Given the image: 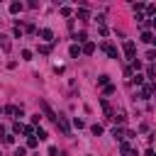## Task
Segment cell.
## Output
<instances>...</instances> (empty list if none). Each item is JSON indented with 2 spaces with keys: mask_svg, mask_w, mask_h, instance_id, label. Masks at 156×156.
Wrapping results in <instances>:
<instances>
[{
  "mask_svg": "<svg viewBox=\"0 0 156 156\" xmlns=\"http://www.w3.org/2000/svg\"><path fill=\"white\" fill-rule=\"evenodd\" d=\"M134 49H136V44H134L132 39H127V41H124V54H127V58H132V61H134Z\"/></svg>",
  "mask_w": 156,
  "mask_h": 156,
  "instance_id": "6da1fadb",
  "label": "cell"
},
{
  "mask_svg": "<svg viewBox=\"0 0 156 156\" xmlns=\"http://www.w3.org/2000/svg\"><path fill=\"white\" fill-rule=\"evenodd\" d=\"M39 34H41V39H44V41H54V32H51L49 27H44Z\"/></svg>",
  "mask_w": 156,
  "mask_h": 156,
  "instance_id": "7a4b0ae2",
  "label": "cell"
},
{
  "mask_svg": "<svg viewBox=\"0 0 156 156\" xmlns=\"http://www.w3.org/2000/svg\"><path fill=\"white\" fill-rule=\"evenodd\" d=\"M141 41H146V44H156V37H154L151 32H141Z\"/></svg>",
  "mask_w": 156,
  "mask_h": 156,
  "instance_id": "3957f363",
  "label": "cell"
},
{
  "mask_svg": "<svg viewBox=\"0 0 156 156\" xmlns=\"http://www.w3.org/2000/svg\"><path fill=\"white\" fill-rule=\"evenodd\" d=\"M102 49L107 51V56H110V58H117V49H115L112 44H102Z\"/></svg>",
  "mask_w": 156,
  "mask_h": 156,
  "instance_id": "277c9868",
  "label": "cell"
},
{
  "mask_svg": "<svg viewBox=\"0 0 156 156\" xmlns=\"http://www.w3.org/2000/svg\"><path fill=\"white\" fill-rule=\"evenodd\" d=\"M41 110H44V112H46V117H49V119H54V122H58V117H56V115H54V112H51V107H49V105H46V102H41Z\"/></svg>",
  "mask_w": 156,
  "mask_h": 156,
  "instance_id": "5b68a950",
  "label": "cell"
},
{
  "mask_svg": "<svg viewBox=\"0 0 156 156\" xmlns=\"http://www.w3.org/2000/svg\"><path fill=\"white\" fill-rule=\"evenodd\" d=\"M56 124L61 127V132H63V134H71V127H68V122H66L63 117H58V122H56Z\"/></svg>",
  "mask_w": 156,
  "mask_h": 156,
  "instance_id": "8992f818",
  "label": "cell"
},
{
  "mask_svg": "<svg viewBox=\"0 0 156 156\" xmlns=\"http://www.w3.org/2000/svg\"><path fill=\"white\" fill-rule=\"evenodd\" d=\"M93 51H95V44H93V41H85V44H83V54H88V56H90Z\"/></svg>",
  "mask_w": 156,
  "mask_h": 156,
  "instance_id": "52a82bcc",
  "label": "cell"
},
{
  "mask_svg": "<svg viewBox=\"0 0 156 156\" xmlns=\"http://www.w3.org/2000/svg\"><path fill=\"white\" fill-rule=\"evenodd\" d=\"M80 51H83V49H80V46H78V44H73V46H71V49H68V54H71V56H73V58H78V56H80Z\"/></svg>",
  "mask_w": 156,
  "mask_h": 156,
  "instance_id": "ba28073f",
  "label": "cell"
},
{
  "mask_svg": "<svg viewBox=\"0 0 156 156\" xmlns=\"http://www.w3.org/2000/svg\"><path fill=\"white\" fill-rule=\"evenodd\" d=\"M151 93H154V85H151V83H146V85H144V90H141V98H151Z\"/></svg>",
  "mask_w": 156,
  "mask_h": 156,
  "instance_id": "9c48e42d",
  "label": "cell"
},
{
  "mask_svg": "<svg viewBox=\"0 0 156 156\" xmlns=\"http://www.w3.org/2000/svg\"><path fill=\"white\" fill-rule=\"evenodd\" d=\"M119 154H122V156L132 154V149H129V144H127V141H122V144H119Z\"/></svg>",
  "mask_w": 156,
  "mask_h": 156,
  "instance_id": "30bf717a",
  "label": "cell"
},
{
  "mask_svg": "<svg viewBox=\"0 0 156 156\" xmlns=\"http://www.w3.org/2000/svg\"><path fill=\"white\" fill-rule=\"evenodd\" d=\"M98 85H110V76H105V73H102V76L98 78Z\"/></svg>",
  "mask_w": 156,
  "mask_h": 156,
  "instance_id": "8fae6325",
  "label": "cell"
},
{
  "mask_svg": "<svg viewBox=\"0 0 156 156\" xmlns=\"http://www.w3.org/2000/svg\"><path fill=\"white\" fill-rule=\"evenodd\" d=\"M112 134H115V139H124V134H127V132H124V129H117V127H115V129H112Z\"/></svg>",
  "mask_w": 156,
  "mask_h": 156,
  "instance_id": "7c38bea8",
  "label": "cell"
},
{
  "mask_svg": "<svg viewBox=\"0 0 156 156\" xmlns=\"http://www.w3.org/2000/svg\"><path fill=\"white\" fill-rule=\"evenodd\" d=\"M20 10H22V2H12V5H10V12H12V15L20 12Z\"/></svg>",
  "mask_w": 156,
  "mask_h": 156,
  "instance_id": "4fadbf2b",
  "label": "cell"
},
{
  "mask_svg": "<svg viewBox=\"0 0 156 156\" xmlns=\"http://www.w3.org/2000/svg\"><path fill=\"white\" fill-rule=\"evenodd\" d=\"M37 139H39V141H44V139H46V132H44L41 127H37Z\"/></svg>",
  "mask_w": 156,
  "mask_h": 156,
  "instance_id": "5bb4252c",
  "label": "cell"
},
{
  "mask_svg": "<svg viewBox=\"0 0 156 156\" xmlns=\"http://www.w3.org/2000/svg\"><path fill=\"white\" fill-rule=\"evenodd\" d=\"M37 144H39V139H37V136H32V139H27V149H34Z\"/></svg>",
  "mask_w": 156,
  "mask_h": 156,
  "instance_id": "9a60e30c",
  "label": "cell"
},
{
  "mask_svg": "<svg viewBox=\"0 0 156 156\" xmlns=\"http://www.w3.org/2000/svg\"><path fill=\"white\" fill-rule=\"evenodd\" d=\"M15 156H27V146H17L15 149Z\"/></svg>",
  "mask_w": 156,
  "mask_h": 156,
  "instance_id": "2e32d148",
  "label": "cell"
},
{
  "mask_svg": "<svg viewBox=\"0 0 156 156\" xmlns=\"http://www.w3.org/2000/svg\"><path fill=\"white\" fill-rule=\"evenodd\" d=\"M132 83H134V85H141V83H144V76H139V73H136V76L132 78Z\"/></svg>",
  "mask_w": 156,
  "mask_h": 156,
  "instance_id": "e0dca14e",
  "label": "cell"
},
{
  "mask_svg": "<svg viewBox=\"0 0 156 156\" xmlns=\"http://www.w3.org/2000/svg\"><path fill=\"white\" fill-rule=\"evenodd\" d=\"M93 134L100 136V134H102V124H93Z\"/></svg>",
  "mask_w": 156,
  "mask_h": 156,
  "instance_id": "ac0fdd59",
  "label": "cell"
},
{
  "mask_svg": "<svg viewBox=\"0 0 156 156\" xmlns=\"http://www.w3.org/2000/svg\"><path fill=\"white\" fill-rule=\"evenodd\" d=\"M78 17H80V20H88V10L80 7V10H78Z\"/></svg>",
  "mask_w": 156,
  "mask_h": 156,
  "instance_id": "d6986e66",
  "label": "cell"
},
{
  "mask_svg": "<svg viewBox=\"0 0 156 156\" xmlns=\"http://www.w3.org/2000/svg\"><path fill=\"white\" fill-rule=\"evenodd\" d=\"M146 58H149V61H156V51L149 49V51H146Z\"/></svg>",
  "mask_w": 156,
  "mask_h": 156,
  "instance_id": "ffe728a7",
  "label": "cell"
},
{
  "mask_svg": "<svg viewBox=\"0 0 156 156\" xmlns=\"http://www.w3.org/2000/svg\"><path fill=\"white\" fill-rule=\"evenodd\" d=\"M22 58H24V61H29V58H32V51H29V49H24V51H22Z\"/></svg>",
  "mask_w": 156,
  "mask_h": 156,
  "instance_id": "44dd1931",
  "label": "cell"
},
{
  "mask_svg": "<svg viewBox=\"0 0 156 156\" xmlns=\"http://www.w3.org/2000/svg\"><path fill=\"white\" fill-rule=\"evenodd\" d=\"M73 124H76V127H78V129H83V127H85V122H83V119H78V117H76V119H73Z\"/></svg>",
  "mask_w": 156,
  "mask_h": 156,
  "instance_id": "7402d4cb",
  "label": "cell"
},
{
  "mask_svg": "<svg viewBox=\"0 0 156 156\" xmlns=\"http://www.w3.org/2000/svg\"><path fill=\"white\" fill-rule=\"evenodd\" d=\"M146 12H149V15L154 17V15H156V7H154V5H146Z\"/></svg>",
  "mask_w": 156,
  "mask_h": 156,
  "instance_id": "603a6c76",
  "label": "cell"
},
{
  "mask_svg": "<svg viewBox=\"0 0 156 156\" xmlns=\"http://www.w3.org/2000/svg\"><path fill=\"white\" fill-rule=\"evenodd\" d=\"M76 41H85V32H78L76 34Z\"/></svg>",
  "mask_w": 156,
  "mask_h": 156,
  "instance_id": "cb8c5ba5",
  "label": "cell"
},
{
  "mask_svg": "<svg viewBox=\"0 0 156 156\" xmlns=\"http://www.w3.org/2000/svg\"><path fill=\"white\" fill-rule=\"evenodd\" d=\"M132 68H134V71H139V68H141V61H136V58H134V61H132Z\"/></svg>",
  "mask_w": 156,
  "mask_h": 156,
  "instance_id": "d4e9b609",
  "label": "cell"
},
{
  "mask_svg": "<svg viewBox=\"0 0 156 156\" xmlns=\"http://www.w3.org/2000/svg\"><path fill=\"white\" fill-rule=\"evenodd\" d=\"M146 76H149V78H154V76H156V71H154V66H149V68H146Z\"/></svg>",
  "mask_w": 156,
  "mask_h": 156,
  "instance_id": "484cf974",
  "label": "cell"
},
{
  "mask_svg": "<svg viewBox=\"0 0 156 156\" xmlns=\"http://www.w3.org/2000/svg\"><path fill=\"white\" fill-rule=\"evenodd\" d=\"M12 112H17V107H12V105H7V107H5V115H12Z\"/></svg>",
  "mask_w": 156,
  "mask_h": 156,
  "instance_id": "4316f807",
  "label": "cell"
},
{
  "mask_svg": "<svg viewBox=\"0 0 156 156\" xmlns=\"http://www.w3.org/2000/svg\"><path fill=\"white\" fill-rule=\"evenodd\" d=\"M39 119H41V115L37 112V115H32V124H39Z\"/></svg>",
  "mask_w": 156,
  "mask_h": 156,
  "instance_id": "83f0119b",
  "label": "cell"
},
{
  "mask_svg": "<svg viewBox=\"0 0 156 156\" xmlns=\"http://www.w3.org/2000/svg\"><path fill=\"white\" fill-rule=\"evenodd\" d=\"M151 27H154V29H156V17H151Z\"/></svg>",
  "mask_w": 156,
  "mask_h": 156,
  "instance_id": "f1b7e54d",
  "label": "cell"
}]
</instances>
